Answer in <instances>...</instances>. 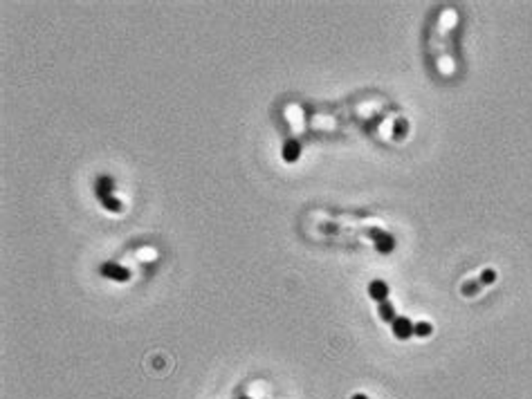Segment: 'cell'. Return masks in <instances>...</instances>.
I'll return each instance as SVG.
<instances>
[{"instance_id": "4fadbf2b", "label": "cell", "mask_w": 532, "mask_h": 399, "mask_svg": "<svg viewBox=\"0 0 532 399\" xmlns=\"http://www.w3.org/2000/svg\"><path fill=\"white\" fill-rule=\"evenodd\" d=\"M351 399H368V397H366V395H362V393H357V395H353Z\"/></svg>"}, {"instance_id": "6da1fadb", "label": "cell", "mask_w": 532, "mask_h": 399, "mask_svg": "<svg viewBox=\"0 0 532 399\" xmlns=\"http://www.w3.org/2000/svg\"><path fill=\"white\" fill-rule=\"evenodd\" d=\"M413 328H415V323H411V319H406V316H395V321L391 323V332H393V336L400 341L411 339V336L415 334Z\"/></svg>"}, {"instance_id": "8fae6325", "label": "cell", "mask_w": 532, "mask_h": 399, "mask_svg": "<svg viewBox=\"0 0 532 399\" xmlns=\"http://www.w3.org/2000/svg\"><path fill=\"white\" fill-rule=\"evenodd\" d=\"M479 282H481V281H469V282H465V285H463V294H465V296H474V294L479 292Z\"/></svg>"}, {"instance_id": "3957f363", "label": "cell", "mask_w": 532, "mask_h": 399, "mask_svg": "<svg viewBox=\"0 0 532 399\" xmlns=\"http://www.w3.org/2000/svg\"><path fill=\"white\" fill-rule=\"evenodd\" d=\"M368 235L373 238V242H375V249H378L380 254H391V251L395 249V240H393V235L382 234L380 229H371V231H368Z\"/></svg>"}, {"instance_id": "ba28073f", "label": "cell", "mask_w": 532, "mask_h": 399, "mask_svg": "<svg viewBox=\"0 0 532 399\" xmlns=\"http://www.w3.org/2000/svg\"><path fill=\"white\" fill-rule=\"evenodd\" d=\"M101 207L106 209V211H110V213H119L122 211V202H119L117 197H106V200H101Z\"/></svg>"}, {"instance_id": "30bf717a", "label": "cell", "mask_w": 532, "mask_h": 399, "mask_svg": "<svg viewBox=\"0 0 532 399\" xmlns=\"http://www.w3.org/2000/svg\"><path fill=\"white\" fill-rule=\"evenodd\" d=\"M415 334L418 336H422V339H425V336H429L431 332H433V328H431V323H427V321H420V323H415Z\"/></svg>"}, {"instance_id": "7a4b0ae2", "label": "cell", "mask_w": 532, "mask_h": 399, "mask_svg": "<svg viewBox=\"0 0 532 399\" xmlns=\"http://www.w3.org/2000/svg\"><path fill=\"white\" fill-rule=\"evenodd\" d=\"M99 272H101V276L110 278V281H117V282L130 281V272H128L126 267L117 265V262H103V265L99 267Z\"/></svg>"}, {"instance_id": "277c9868", "label": "cell", "mask_w": 532, "mask_h": 399, "mask_svg": "<svg viewBox=\"0 0 532 399\" xmlns=\"http://www.w3.org/2000/svg\"><path fill=\"white\" fill-rule=\"evenodd\" d=\"M281 155H283V160H285L287 164H294V162L301 157V144H299L297 139H287L285 144H283V148H281Z\"/></svg>"}, {"instance_id": "5b68a950", "label": "cell", "mask_w": 532, "mask_h": 399, "mask_svg": "<svg viewBox=\"0 0 532 399\" xmlns=\"http://www.w3.org/2000/svg\"><path fill=\"white\" fill-rule=\"evenodd\" d=\"M368 296H371L373 301H378V303H384V301L389 298V285L384 281H373L371 285H368Z\"/></svg>"}, {"instance_id": "5bb4252c", "label": "cell", "mask_w": 532, "mask_h": 399, "mask_svg": "<svg viewBox=\"0 0 532 399\" xmlns=\"http://www.w3.org/2000/svg\"><path fill=\"white\" fill-rule=\"evenodd\" d=\"M240 399H250V397H240Z\"/></svg>"}, {"instance_id": "8992f818", "label": "cell", "mask_w": 532, "mask_h": 399, "mask_svg": "<svg viewBox=\"0 0 532 399\" xmlns=\"http://www.w3.org/2000/svg\"><path fill=\"white\" fill-rule=\"evenodd\" d=\"M95 191H97V197H99V200H106V197H110L112 191H115L112 177H108V175L97 177V187H95Z\"/></svg>"}, {"instance_id": "9c48e42d", "label": "cell", "mask_w": 532, "mask_h": 399, "mask_svg": "<svg viewBox=\"0 0 532 399\" xmlns=\"http://www.w3.org/2000/svg\"><path fill=\"white\" fill-rule=\"evenodd\" d=\"M406 130H409V123H406L405 119H398V121H395V126H393V137L395 139H402L406 135Z\"/></svg>"}, {"instance_id": "7c38bea8", "label": "cell", "mask_w": 532, "mask_h": 399, "mask_svg": "<svg viewBox=\"0 0 532 399\" xmlns=\"http://www.w3.org/2000/svg\"><path fill=\"white\" fill-rule=\"evenodd\" d=\"M496 281V272L494 269H485L483 274H481V282H483V285H492V282Z\"/></svg>"}, {"instance_id": "52a82bcc", "label": "cell", "mask_w": 532, "mask_h": 399, "mask_svg": "<svg viewBox=\"0 0 532 399\" xmlns=\"http://www.w3.org/2000/svg\"><path fill=\"white\" fill-rule=\"evenodd\" d=\"M378 314H380V319H382L384 323H393L395 321V307L389 303V301H384V303L378 305Z\"/></svg>"}]
</instances>
